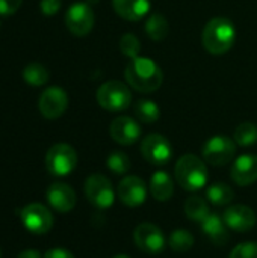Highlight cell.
Wrapping results in <instances>:
<instances>
[{
	"label": "cell",
	"mask_w": 257,
	"mask_h": 258,
	"mask_svg": "<svg viewBox=\"0 0 257 258\" xmlns=\"http://www.w3.org/2000/svg\"><path fill=\"white\" fill-rule=\"evenodd\" d=\"M126 80L127 83L144 94L155 92L161 88L164 74L161 67L150 57H135L126 67Z\"/></svg>",
	"instance_id": "1"
},
{
	"label": "cell",
	"mask_w": 257,
	"mask_h": 258,
	"mask_svg": "<svg viewBox=\"0 0 257 258\" xmlns=\"http://www.w3.org/2000/svg\"><path fill=\"white\" fill-rule=\"evenodd\" d=\"M235 38L236 29L233 23L226 17H215L206 23L201 35V42L206 51L220 56L227 53L233 47Z\"/></svg>",
	"instance_id": "2"
},
{
	"label": "cell",
	"mask_w": 257,
	"mask_h": 258,
	"mask_svg": "<svg viewBox=\"0 0 257 258\" xmlns=\"http://www.w3.org/2000/svg\"><path fill=\"white\" fill-rule=\"evenodd\" d=\"M174 175L177 183L189 192L200 190L206 186L209 172L206 163L195 154L182 156L174 168Z\"/></svg>",
	"instance_id": "3"
},
{
	"label": "cell",
	"mask_w": 257,
	"mask_h": 258,
	"mask_svg": "<svg viewBox=\"0 0 257 258\" xmlns=\"http://www.w3.org/2000/svg\"><path fill=\"white\" fill-rule=\"evenodd\" d=\"M97 103L108 112H121L130 107L132 92L123 82L109 80L97 89Z\"/></svg>",
	"instance_id": "4"
},
{
	"label": "cell",
	"mask_w": 257,
	"mask_h": 258,
	"mask_svg": "<svg viewBox=\"0 0 257 258\" xmlns=\"http://www.w3.org/2000/svg\"><path fill=\"white\" fill-rule=\"evenodd\" d=\"M77 166V153L68 144H55L45 154V168L55 177H67Z\"/></svg>",
	"instance_id": "5"
},
{
	"label": "cell",
	"mask_w": 257,
	"mask_h": 258,
	"mask_svg": "<svg viewBox=\"0 0 257 258\" xmlns=\"http://www.w3.org/2000/svg\"><path fill=\"white\" fill-rule=\"evenodd\" d=\"M20 221L23 227L36 236L47 234L53 227V215L52 212L39 203H32L24 206L20 210Z\"/></svg>",
	"instance_id": "6"
},
{
	"label": "cell",
	"mask_w": 257,
	"mask_h": 258,
	"mask_svg": "<svg viewBox=\"0 0 257 258\" xmlns=\"http://www.w3.org/2000/svg\"><path fill=\"white\" fill-rule=\"evenodd\" d=\"M203 159L212 166H224L236 154V142L227 136H212L203 145Z\"/></svg>",
	"instance_id": "7"
},
{
	"label": "cell",
	"mask_w": 257,
	"mask_h": 258,
	"mask_svg": "<svg viewBox=\"0 0 257 258\" xmlns=\"http://www.w3.org/2000/svg\"><path fill=\"white\" fill-rule=\"evenodd\" d=\"M85 195L88 201L100 210L109 209L115 200L112 183L109 181V178H106L101 174H92L86 178Z\"/></svg>",
	"instance_id": "8"
},
{
	"label": "cell",
	"mask_w": 257,
	"mask_h": 258,
	"mask_svg": "<svg viewBox=\"0 0 257 258\" xmlns=\"http://www.w3.org/2000/svg\"><path fill=\"white\" fill-rule=\"evenodd\" d=\"M95 23V15L89 3H74L65 12V26L74 36H86Z\"/></svg>",
	"instance_id": "9"
},
{
	"label": "cell",
	"mask_w": 257,
	"mask_h": 258,
	"mask_svg": "<svg viewBox=\"0 0 257 258\" xmlns=\"http://www.w3.org/2000/svg\"><path fill=\"white\" fill-rule=\"evenodd\" d=\"M141 153L147 162L156 166L167 165L173 157V147L168 139L159 133H151L144 138L141 144Z\"/></svg>",
	"instance_id": "10"
},
{
	"label": "cell",
	"mask_w": 257,
	"mask_h": 258,
	"mask_svg": "<svg viewBox=\"0 0 257 258\" xmlns=\"http://www.w3.org/2000/svg\"><path fill=\"white\" fill-rule=\"evenodd\" d=\"M68 107V95L62 88L50 86L47 88L38 101V109L45 119H58L61 118Z\"/></svg>",
	"instance_id": "11"
},
{
	"label": "cell",
	"mask_w": 257,
	"mask_h": 258,
	"mask_svg": "<svg viewBox=\"0 0 257 258\" xmlns=\"http://www.w3.org/2000/svg\"><path fill=\"white\" fill-rule=\"evenodd\" d=\"M135 245L147 254H159L165 248V236L159 227L150 222L139 224L133 231Z\"/></svg>",
	"instance_id": "12"
},
{
	"label": "cell",
	"mask_w": 257,
	"mask_h": 258,
	"mask_svg": "<svg viewBox=\"0 0 257 258\" xmlns=\"http://www.w3.org/2000/svg\"><path fill=\"white\" fill-rule=\"evenodd\" d=\"M223 219L226 225L238 233H247L256 227L257 216L254 210L244 204H235L224 210Z\"/></svg>",
	"instance_id": "13"
},
{
	"label": "cell",
	"mask_w": 257,
	"mask_h": 258,
	"mask_svg": "<svg viewBox=\"0 0 257 258\" xmlns=\"http://www.w3.org/2000/svg\"><path fill=\"white\" fill-rule=\"evenodd\" d=\"M117 194L123 204L129 207H138L144 204L147 198V184L142 178L136 175H129L118 183Z\"/></svg>",
	"instance_id": "14"
},
{
	"label": "cell",
	"mask_w": 257,
	"mask_h": 258,
	"mask_svg": "<svg viewBox=\"0 0 257 258\" xmlns=\"http://www.w3.org/2000/svg\"><path fill=\"white\" fill-rule=\"evenodd\" d=\"M109 135L120 145H132L139 139L141 127L130 116H118L111 122Z\"/></svg>",
	"instance_id": "15"
},
{
	"label": "cell",
	"mask_w": 257,
	"mask_h": 258,
	"mask_svg": "<svg viewBox=\"0 0 257 258\" xmlns=\"http://www.w3.org/2000/svg\"><path fill=\"white\" fill-rule=\"evenodd\" d=\"M45 197L52 209L59 213H68L76 206V192L65 183L50 184Z\"/></svg>",
	"instance_id": "16"
},
{
	"label": "cell",
	"mask_w": 257,
	"mask_h": 258,
	"mask_svg": "<svg viewBox=\"0 0 257 258\" xmlns=\"http://www.w3.org/2000/svg\"><path fill=\"white\" fill-rule=\"evenodd\" d=\"M232 180L238 186H250L257 181V156L254 154H242L239 156L230 171Z\"/></svg>",
	"instance_id": "17"
},
{
	"label": "cell",
	"mask_w": 257,
	"mask_h": 258,
	"mask_svg": "<svg viewBox=\"0 0 257 258\" xmlns=\"http://www.w3.org/2000/svg\"><path fill=\"white\" fill-rule=\"evenodd\" d=\"M201 230L204 236L217 246H224L229 242V227L226 225L223 216L217 213H209L201 222Z\"/></svg>",
	"instance_id": "18"
},
{
	"label": "cell",
	"mask_w": 257,
	"mask_h": 258,
	"mask_svg": "<svg viewBox=\"0 0 257 258\" xmlns=\"http://www.w3.org/2000/svg\"><path fill=\"white\" fill-rule=\"evenodd\" d=\"M114 11L124 20L138 21L150 11V0H112Z\"/></svg>",
	"instance_id": "19"
},
{
	"label": "cell",
	"mask_w": 257,
	"mask_h": 258,
	"mask_svg": "<svg viewBox=\"0 0 257 258\" xmlns=\"http://www.w3.org/2000/svg\"><path fill=\"white\" fill-rule=\"evenodd\" d=\"M150 194L156 201H168L173 194H174V183L170 177L168 172L165 171H158L151 175L150 180Z\"/></svg>",
	"instance_id": "20"
},
{
	"label": "cell",
	"mask_w": 257,
	"mask_h": 258,
	"mask_svg": "<svg viewBox=\"0 0 257 258\" xmlns=\"http://www.w3.org/2000/svg\"><path fill=\"white\" fill-rule=\"evenodd\" d=\"M133 113H135V116H136L138 121L145 122V124H153V122H156L161 118L159 106L155 101L145 100V98H141V100H136L135 101V104H133Z\"/></svg>",
	"instance_id": "21"
},
{
	"label": "cell",
	"mask_w": 257,
	"mask_h": 258,
	"mask_svg": "<svg viewBox=\"0 0 257 258\" xmlns=\"http://www.w3.org/2000/svg\"><path fill=\"white\" fill-rule=\"evenodd\" d=\"M145 32L153 41H164L170 33V24L162 14L155 12L147 18Z\"/></svg>",
	"instance_id": "22"
},
{
	"label": "cell",
	"mask_w": 257,
	"mask_h": 258,
	"mask_svg": "<svg viewBox=\"0 0 257 258\" xmlns=\"http://www.w3.org/2000/svg\"><path fill=\"white\" fill-rule=\"evenodd\" d=\"M50 79V73L48 70L41 65V63H29L24 67L23 70V80L29 85V86H33V88H38V86H42L48 82Z\"/></svg>",
	"instance_id": "23"
},
{
	"label": "cell",
	"mask_w": 257,
	"mask_h": 258,
	"mask_svg": "<svg viewBox=\"0 0 257 258\" xmlns=\"http://www.w3.org/2000/svg\"><path fill=\"white\" fill-rule=\"evenodd\" d=\"M206 197L214 206H227L233 201L235 192L226 183H215V184L208 187Z\"/></svg>",
	"instance_id": "24"
},
{
	"label": "cell",
	"mask_w": 257,
	"mask_h": 258,
	"mask_svg": "<svg viewBox=\"0 0 257 258\" xmlns=\"http://www.w3.org/2000/svg\"><path fill=\"white\" fill-rule=\"evenodd\" d=\"M185 213L191 221L195 222H203L206 216L211 213L208 203L201 197H189L185 203Z\"/></svg>",
	"instance_id": "25"
},
{
	"label": "cell",
	"mask_w": 257,
	"mask_h": 258,
	"mask_svg": "<svg viewBox=\"0 0 257 258\" xmlns=\"http://www.w3.org/2000/svg\"><path fill=\"white\" fill-rule=\"evenodd\" d=\"M168 245L174 252H188L194 246V236L188 230H174L168 239Z\"/></svg>",
	"instance_id": "26"
},
{
	"label": "cell",
	"mask_w": 257,
	"mask_h": 258,
	"mask_svg": "<svg viewBox=\"0 0 257 258\" xmlns=\"http://www.w3.org/2000/svg\"><path fill=\"white\" fill-rule=\"evenodd\" d=\"M233 141L241 147H251L257 142V125L253 122H242L236 127Z\"/></svg>",
	"instance_id": "27"
},
{
	"label": "cell",
	"mask_w": 257,
	"mask_h": 258,
	"mask_svg": "<svg viewBox=\"0 0 257 258\" xmlns=\"http://www.w3.org/2000/svg\"><path fill=\"white\" fill-rule=\"evenodd\" d=\"M106 166L115 175H124L130 169V159L123 151H112L106 159Z\"/></svg>",
	"instance_id": "28"
},
{
	"label": "cell",
	"mask_w": 257,
	"mask_h": 258,
	"mask_svg": "<svg viewBox=\"0 0 257 258\" xmlns=\"http://www.w3.org/2000/svg\"><path fill=\"white\" fill-rule=\"evenodd\" d=\"M120 50H121V53L124 56H127L130 59H135V57L139 56L141 42H139V39L133 33H126L120 39Z\"/></svg>",
	"instance_id": "29"
},
{
	"label": "cell",
	"mask_w": 257,
	"mask_h": 258,
	"mask_svg": "<svg viewBox=\"0 0 257 258\" xmlns=\"http://www.w3.org/2000/svg\"><path fill=\"white\" fill-rule=\"evenodd\" d=\"M229 258H257L256 242H244L233 248Z\"/></svg>",
	"instance_id": "30"
},
{
	"label": "cell",
	"mask_w": 257,
	"mask_h": 258,
	"mask_svg": "<svg viewBox=\"0 0 257 258\" xmlns=\"http://www.w3.org/2000/svg\"><path fill=\"white\" fill-rule=\"evenodd\" d=\"M61 6H62L61 0H41L39 2V9L47 17H52V15L58 14Z\"/></svg>",
	"instance_id": "31"
},
{
	"label": "cell",
	"mask_w": 257,
	"mask_h": 258,
	"mask_svg": "<svg viewBox=\"0 0 257 258\" xmlns=\"http://www.w3.org/2000/svg\"><path fill=\"white\" fill-rule=\"evenodd\" d=\"M21 3L23 0H0V15H14Z\"/></svg>",
	"instance_id": "32"
},
{
	"label": "cell",
	"mask_w": 257,
	"mask_h": 258,
	"mask_svg": "<svg viewBox=\"0 0 257 258\" xmlns=\"http://www.w3.org/2000/svg\"><path fill=\"white\" fill-rule=\"evenodd\" d=\"M44 258H74V255L64 248H53L45 252Z\"/></svg>",
	"instance_id": "33"
},
{
	"label": "cell",
	"mask_w": 257,
	"mask_h": 258,
	"mask_svg": "<svg viewBox=\"0 0 257 258\" xmlns=\"http://www.w3.org/2000/svg\"><path fill=\"white\" fill-rule=\"evenodd\" d=\"M17 258H42V257H41V254H39L38 251H35V249H26V251L20 252Z\"/></svg>",
	"instance_id": "34"
},
{
	"label": "cell",
	"mask_w": 257,
	"mask_h": 258,
	"mask_svg": "<svg viewBox=\"0 0 257 258\" xmlns=\"http://www.w3.org/2000/svg\"><path fill=\"white\" fill-rule=\"evenodd\" d=\"M114 258H130V257H129V255H123V254H121V255H115Z\"/></svg>",
	"instance_id": "35"
},
{
	"label": "cell",
	"mask_w": 257,
	"mask_h": 258,
	"mask_svg": "<svg viewBox=\"0 0 257 258\" xmlns=\"http://www.w3.org/2000/svg\"><path fill=\"white\" fill-rule=\"evenodd\" d=\"M89 3H95V2H98V0H88Z\"/></svg>",
	"instance_id": "36"
},
{
	"label": "cell",
	"mask_w": 257,
	"mask_h": 258,
	"mask_svg": "<svg viewBox=\"0 0 257 258\" xmlns=\"http://www.w3.org/2000/svg\"><path fill=\"white\" fill-rule=\"evenodd\" d=\"M0 258H2V249H0Z\"/></svg>",
	"instance_id": "37"
}]
</instances>
